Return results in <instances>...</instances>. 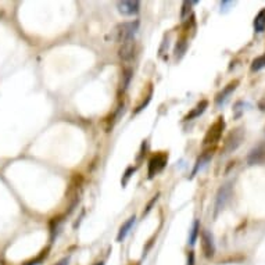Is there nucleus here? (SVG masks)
<instances>
[{
    "label": "nucleus",
    "mask_w": 265,
    "mask_h": 265,
    "mask_svg": "<svg viewBox=\"0 0 265 265\" xmlns=\"http://www.w3.org/2000/svg\"><path fill=\"white\" fill-rule=\"evenodd\" d=\"M139 30V21H129V22H122L118 24L117 27L111 32V38L116 42H127L129 39H133V35L138 32Z\"/></svg>",
    "instance_id": "f257e3e1"
},
{
    "label": "nucleus",
    "mask_w": 265,
    "mask_h": 265,
    "mask_svg": "<svg viewBox=\"0 0 265 265\" xmlns=\"http://www.w3.org/2000/svg\"><path fill=\"white\" fill-rule=\"evenodd\" d=\"M224 129H225L224 117H218V119L207 131L206 136L203 139V148H214L216 143L219 142L221 136H222Z\"/></svg>",
    "instance_id": "f03ea898"
},
{
    "label": "nucleus",
    "mask_w": 265,
    "mask_h": 265,
    "mask_svg": "<svg viewBox=\"0 0 265 265\" xmlns=\"http://www.w3.org/2000/svg\"><path fill=\"white\" fill-rule=\"evenodd\" d=\"M243 139H245V131H243V128L232 129V132L228 135L225 143H224V148H222L221 154H222V156H228V154L233 153L236 149L242 145Z\"/></svg>",
    "instance_id": "7ed1b4c3"
},
{
    "label": "nucleus",
    "mask_w": 265,
    "mask_h": 265,
    "mask_svg": "<svg viewBox=\"0 0 265 265\" xmlns=\"http://www.w3.org/2000/svg\"><path fill=\"white\" fill-rule=\"evenodd\" d=\"M167 163L168 153H166V151H158V153H156L153 157L150 158V161H149V179H151V178L156 177L157 174H160L166 168Z\"/></svg>",
    "instance_id": "20e7f679"
},
{
    "label": "nucleus",
    "mask_w": 265,
    "mask_h": 265,
    "mask_svg": "<svg viewBox=\"0 0 265 265\" xmlns=\"http://www.w3.org/2000/svg\"><path fill=\"white\" fill-rule=\"evenodd\" d=\"M232 196V186L229 183H226L221 187L216 193V200H215V215L225 207L228 203V200Z\"/></svg>",
    "instance_id": "39448f33"
},
{
    "label": "nucleus",
    "mask_w": 265,
    "mask_h": 265,
    "mask_svg": "<svg viewBox=\"0 0 265 265\" xmlns=\"http://www.w3.org/2000/svg\"><path fill=\"white\" fill-rule=\"evenodd\" d=\"M237 86H239V81H237V79L232 81V82H229L225 88L222 89V90H221V92H219V93L215 96L216 107H222V106L226 103V100L229 99V96L235 92Z\"/></svg>",
    "instance_id": "423d86ee"
},
{
    "label": "nucleus",
    "mask_w": 265,
    "mask_h": 265,
    "mask_svg": "<svg viewBox=\"0 0 265 265\" xmlns=\"http://www.w3.org/2000/svg\"><path fill=\"white\" fill-rule=\"evenodd\" d=\"M201 247H203V253H204L207 258L214 257V254H215L214 237L208 231H203V233H201Z\"/></svg>",
    "instance_id": "0eeeda50"
},
{
    "label": "nucleus",
    "mask_w": 265,
    "mask_h": 265,
    "mask_svg": "<svg viewBox=\"0 0 265 265\" xmlns=\"http://www.w3.org/2000/svg\"><path fill=\"white\" fill-rule=\"evenodd\" d=\"M135 51H136V42L133 39H129L121 45V48L118 50V56L122 61H129L133 59Z\"/></svg>",
    "instance_id": "6e6552de"
},
{
    "label": "nucleus",
    "mask_w": 265,
    "mask_h": 265,
    "mask_svg": "<svg viewBox=\"0 0 265 265\" xmlns=\"http://www.w3.org/2000/svg\"><path fill=\"white\" fill-rule=\"evenodd\" d=\"M118 11L124 16H133L139 11L140 3L138 0H124V1H118L117 3Z\"/></svg>",
    "instance_id": "1a4fd4ad"
},
{
    "label": "nucleus",
    "mask_w": 265,
    "mask_h": 265,
    "mask_svg": "<svg viewBox=\"0 0 265 265\" xmlns=\"http://www.w3.org/2000/svg\"><path fill=\"white\" fill-rule=\"evenodd\" d=\"M213 156H214V148L213 149H208V150H206L200 157L197 158L196 164H195V168H193V171H192V178L196 175L197 172L201 169L203 167H206L207 163L213 158Z\"/></svg>",
    "instance_id": "9d476101"
},
{
    "label": "nucleus",
    "mask_w": 265,
    "mask_h": 265,
    "mask_svg": "<svg viewBox=\"0 0 265 265\" xmlns=\"http://www.w3.org/2000/svg\"><path fill=\"white\" fill-rule=\"evenodd\" d=\"M248 164L250 166H254V164H260L265 161V145H260L258 148L253 149L248 154V158H247Z\"/></svg>",
    "instance_id": "9b49d317"
},
{
    "label": "nucleus",
    "mask_w": 265,
    "mask_h": 265,
    "mask_svg": "<svg viewBox=\"0 0 265 265\" xmlns=\"http://www.w3.org/2000/svg\"><path fill=\"white\" fill-rule=\"evenodd\" d=\"M207 107H208V101H207V100H201V101L197 104L196 107L193 108V110H192V111H190V113H189L183 119H185V121H190V119H193V118L200 117V116L206 111Z\"/></svg>",
    "instance_id": "f8f14e48"
},
{
    "label": "nucleus",
    "mask_w": 265,
    "mask_h": 265,
    "mask_svg": "<svg viewBox=\"0 0 265 265\" xmlns=\"http://www.w3.org/2000/svg\"><path fill=\"white\" fill-rule=\"evenodd\" d=\"M135 219H136V216L132 215L129 219H128L127 222L124 224V225L119 228V232H118V235H117V242L121 243V242L127 237V235L129 233V231H131V228H132L133 224H135Z\"/></svg>",
    "instance_id": "ddd939ff"
},
{
    "label": "nucleus",
    "mask_w": 265,
    "mask_h": 265,
    "mask_svg": "<svg viewBox=\"0 0 265 265\" xmlns=\"http://www.w3.org/2000/svg\"><path fill=\"white\" fill-rule=\"evenodd\" d=\"M254 30L258 33H263L265 31V9L260 11L254 18Z\"/></svg>",
    "instance_id": "4468645a"
},
{
    "label": "nucleus",
    "mask_w": 265,
    "mask_h": 265,
    "mask_svg": "<svg viewBox=\"0 0 265 265\" xmlns=\"http://www.w3.org/2000/svg\"><path fill=\"white\" fill-rule=\"evenodd\" d=\"M187 48V42L186 38H181V39L177 42V46H175V50H174V53H175V59H181L182 56H183V53L186 51Z\"/></svg>",
    "instance_id": "2eb2a0df"
},
{
    "label": "nucleus",
    "mask_w": 265,
    "mask_h": 265,
    "mask_svg": "<svg viewBox=\"0 0 265 265\" xmlns=\"http://www.w3.org/2000/svg\"><path fill=\"white\" fill-rule=\"evenodd\" d=\"M199 233H200V222H199V219H196V221L193 222L192 229H190V235H189V245L193 246L195 243H196L197 237H199Z\"/></svg>",
    "instance_id": "dca6fc26"
},
{
    "label": "nucleus",
    "mask_w": 265,
    "mask_h": 265,
    "mask_svg": "<svg viewBox=\"0 0 265 265\" xmlns=\"http://www.w3.org/2000/svg\"><path fill=\"white\" fill-rule=\"evenodd\" d=\"M265 68V53L263 56H260V57H257L255 60H253V63H251V71L254 72V71H260V69Z\"/></svg>",
    "instance_id": "f3484780"
},
{
    "label": "nucleus",
    "mask_w": 265,
    "mask_h": 265,
    "mask_svg": "<svg viewBox=\"0 0 265 265\" xmlns=\"http://www.w3.org/2000/svg\"><path fill=\"white\" fill-rule=\"evenodd\" d=\"M122 82H121V89H122V92L128 88V85H129V81L132 78V71L131 69H127L125 72H124V75H122Z\"/></svg>",
    "instance_id": "a211bd4d"
},
{
    "label": "nucleus",
    "mask_w": 265,
    "mask_h": 265,
    "mask_svg": "<svg viewBox=\"0 0 265 265\" xmlns=\"http://www.w3.org/2000/svg\"><path fill=\"white\" fill-rule=\"evenodd\" d=\"M48 251H49V250L46 248V250H45V251H42V253H40V254L38 255L36 258L31 260V261H28L27 264H24V265H38V264H40V263H42V261H43V260H45V258L48 257Z\"/></svg>",
    "instance_id": "6ab92c4d"
},
{
    "label": "nucleus",
    "mask_w": 265,
    "mask_h": 265,
    "mask_svg": "<svg viewBox=\"0 0 265 265\" xmlns=\"http://www.w3.org/2000/svg\"><path fill=\"white\" fill-rule=\"evenodd\" d=\"M197 1H183V4H182V13H181V17L182 18H185L187 14V11H190V7L193 6V4H196Z\"/></svg>",
    "instance_id": "aec40b11"
},
{
    "label": "nucleus",
    "mask_w": 265,
    "mask_h": 265,
    "mask_svg": "<svg viewBox=\"0 0 265 265\" xmlns=\"http://www.w3.org/2000/svg\"><path fill=\"white\" fill-rule=\"evenodd\" d=\"M151 95H153V89H151V90H150V92H149V95H148V98H146V100H145V101H143V103H142V104H139L138 107H136V110H135V111H133V113H135V114H138V113H140V111H142V110H143V108H145V107H146V106H148L149 101H150V100H151Z\"/></svg>",
    "instance_id": "412c9836"
},
{
    "label": "nucleus",
    "mask_w": 265,
    "mask_h": 265,
    "mask_svg": "<svg viewBox=\"0 0 265 265\" xmlns=\"http://www.w3.org/2000/svg\"><path fill=\"white\" fill-rule=\"evenodd\" d=\"M136 171V168H133V167H129L125 171V175H124V179H122V186H125L127 185V182H128V179L131 178V174H133Z\"/></svg>",
    "instance_id": "4be33fe9"
},
{
    "label": "nucleus",
    "mask_w": 265,
    "mask_h": 265,
    "mask_svg": "<svg viewBox=\"0 0 265 265\" xmlns=\"http://www.w3.org/2000/svg\"><path fill=\"white\" fill-rule=\"evenodd\" d=\"M158 196H160V193H157V195H156V196L153 197V199H151V201H150V203H149L148 204V207H146V210H145V213H143V215H146V214H148L149 211H150V210H151V207H153V204H154V203H156V201H157L158 200Z\"/></svg>",
    "instance_id": "5701e85b"
},
{
    "label": "nucleus",
    "mask_w": 265,
    "mask_h": 265,
    "mask_svg": "<svg viewBox=\"0 0 265 265\" xmlns=\"http://www.w3.org/2000/svg\"><path fill=\"white\" fill-rule=\"evenodd\" d=\"M195 264H196L195 253H193V251H189V254H187V265H195Z\"/></svg>",
    "instance_id": "b1692460"
},
{
    "label": "nucleus",
    "mask_w": 265,
    "mask_h": 265,
    "mask_svg": "<svg viewBox=\"0 0 265 265\" xmlns=\"http://www.w3.org/2000/svg\"><path fill=\"white\" fill-rule=\"evenodd\" d=\"M68 263H69V257H67V258H63V260L59 261L56 265H68Z\"/></svg>",
    "instance_id": "393cba45"
},
{
    "label": "nucleus",
    "mask_w": 265,
    "mask_h": 265,
    "mask_svg": "<svg viewBox=\"0 0 265 265\" xmlns=\"http://www.w3.org/2000/svg\"><path fill=\"white\" fill-rule=\"evenodd\" d=\"M93 265H104V261H99V263H96V264Z\"/></svg>",
    "instance_id": "a878e982"
}]
</instances>
